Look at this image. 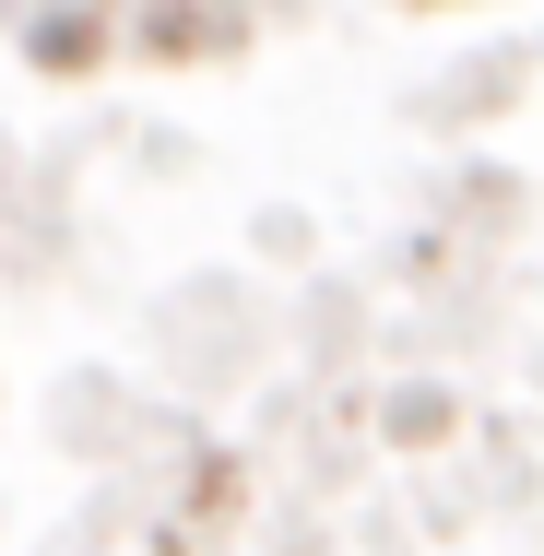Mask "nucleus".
<instances>
[]
</instances>
